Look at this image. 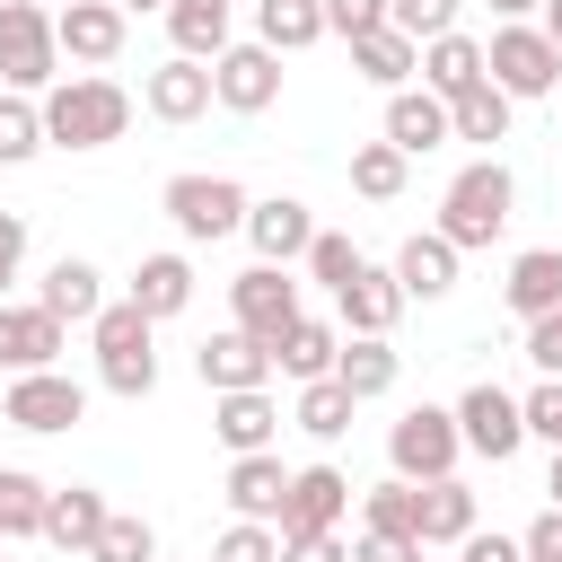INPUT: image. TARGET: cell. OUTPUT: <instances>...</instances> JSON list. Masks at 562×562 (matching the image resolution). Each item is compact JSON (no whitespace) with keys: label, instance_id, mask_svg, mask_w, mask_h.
<instances>
[{"label":"cell","instance_id":"obj_55","mask_svg":"<svg viewBox=\"0 0 562 562\" xmlns=\"http://www.w3.org/2000/svg\"><path fill=\"white\" fill-rule=\"evenodd\" d=\"M114 9H123V18H140V9H167V0H114Z\"/></svg>","mask_w":562,"mask_h":562},{"label":"cell","instance_id":"obj_14","mask_svg":"<svg viewBox=\"0 0 562 562\" xmlns=\"http://www.w3.org/2000/svg\"><path fill=\"white\" fill-rule=\"evenodd\" d=\"M237 237L255 246V263H299L307 237H316V220H307L299 193H263V202H246V228Z\"/></svg>","mask_w":562,"mask_h":562},{"label":"cell","instance_id":"obj_9","mask_svg":"<svg viewBox=\"0 0 562 562\" xmlns=\"http://www.w3.org/2000/svg\"><path fill=\"white\" fill-rule=\"evenodd\" d=\"M0 422H18V430H35V439H53V430L88 422V386H79L70 369H26V378H9Z\"/></svg>","mask_w":562,"mask_h":562},{"label":"cell","instance_id":"obj_4","mask_svg":"<svg viewBox=\"0 0 562 562\" xmlns=\"http://www.w3.org/2000/svg\"><path fill=\"white\" fill-rule=\"evenodd\" d=\"M483 79H492L509 105H536V97H553V88H562V53H553V35H544V26L501 18V26H492V44H483Z\"/></svg>","mask_w":562,"mask_h":562},{"label":"cell","instance_id":"obj_19","mask_svg":"<svg viewBox=\"0 0 562 562\" xmlns=\"http://www.w3.org/2000/svg\"><path fill=\"white\" fill-rule=\"evenodd\" d=\"M211 430H220V448H228V457H255V448H272V439H281V404H272V386L211 395Z\"/></svg>","mask_w":562,"mask_h":562},{"label":"cell","instance_id":"obj_40","mask_svg":"<svg viewBox=\"0 0 562 562\" xmlns=\"http://www.w3.org/2000/svg\"><path fill=\"white\" fill-rule=\"evenodd\" d=\"M413 501H422V483L386 474V483L360 492V527H378V536H413Z\"/></svg>","mask_w":562,"mask_h":562},{"label":"cell","instance_id":"obj_43","mask_svg":"<svg viewBox=\"0 0 562 562\" xmlns=\"http://www.w3.org/2000/svg\"><path fill=\"white\" fill-rule=\"evenodd\" d=\"M386 26H395V35H413V44H430V35H448V26H457V0H386Z\"/></svg>","mask_w":562,"mask_h":562},{"label":"cell","instance_id":"obj_45","mask_svg":"<svg viewBox=\"0 0 562 562\" xmlns=\"http://www.w3.org/2000/svg\"><path fill=\"white\" fill-rule=\"evenodd\" d=\"M527 360H536V378H562V307L527 316Z\"/></svg>","mask_w":562,"mask_h":562},{"label":"cell","instance_id":"obj_44","mask_svg":"<svg viewBox=\"0 0 562 562\" xmlns=\"http://www.w3.org/2000/svg\"><path fill=\"white\" fill-rule=\"evenodd\" d=\"M518 422H527V439L562 448V378H536V386L518 395Z\"/></svg>","mask_w":562,"mask_h":562},{"label":"cell","instance_id":"obj_2","mask_svg":"<svg viewBox=\"0 0 562 562\" xmlns=\"http://www.w3.org/2000/svg\"><path fill=\"white\" fill-rule=\"evenodd\" d=\"M509 211H518V176L483 149L474 167H457V176H448V193H439V220H430V228H439L457 255H474V246H492V237L509 228Z\"/></svg>","mask_w":562,"mask_h":562},{"label":"cell","instance_id":"obj_10","mask_svg":"<svg viewBox=\"0 0 562 562\" xmlns=\"http://www.w3.org/2000/svg\"><path fill=\"white\" fill-rule=\"evenodd\" d=\"M211 105H228V114L281 105V53L272 44H220L211 53Z\"/></svg>","mask_w":562,"mask_h":562},{"label":"cell","instance_id":"obj_36","mask_svg":"<svg viewBox=\"0 0 562 562\" xmlns=\"http://www.w3.org/2000/svg\"><path fill=\"white\" fill-rule=\"evenodd\" d=\"M351 413H360V404H351V395H342L334 378H307V386H299V404H290V422H299L307 439H325V448H334V439L351 430Z\"/></svg>","mask_w":562,"mask_h":562},{"label":"cell","instance_id":"obj_37","mask_svg":"<svg viewBox=\"0 0 562 562\" xmlns=\"http://www.w3.org/2000/svg\"><path fill=\"white\" fill-rule=\"evenodd\" d=\"M79 562H158V527L140 509H105V527H97V544Z\"/></svg>","mask_w":562,"mask_h":562},{"label":"cell","instance_id":"obj_52","mask_svg":"<svg viewBox=\"0 0 562 562\" xmlns=\"http://www.w3.org/2000/svg\"><path fill=\"white\" fill-rule=\"evenodd\" d=\"M544 0H492V18H536Z\"/></svg>","mask_w":562,"mask_h":562},{"label":"cell","instance_id":"obj_35","mask_svg":"<svg viewBox=\"0 0 562 562\" xmlns=\"http://www.w3.org/2000/svg\"><path fill=\"white\" fill-rule=\"evenodd\" d=\"M404 176H413V158H404L395 140H360V149H351V193H360V202H395Z\"/></svg>","mask_w":562,"mask_h":562},{"label":"cell","instance_id":"obj_23","mask_svg":"<svg viewBox=\"0 0 562 562\" xmlns=\"http://www.w3.org/2000/svg\"><path fill=\"white\" fill-rule=\"evenodd\" d=\"M334 351H342V325H325V316H290V325L272 334V369H281L290 386L334 378Z\"/></svg>","mask_w":562,"mask_h":562},{"label":"cell","instance_id":"obj_33","mask_svg":"<svg viewBox=\"0 0 562 562\" xmlns=\"http://www.w3.org/2000/svg\"><path fill=\"white\" fill-rule=\"evenodd\" d=\"M255 44H272V53L325 44V0H255Z\"/></svg>","mask_w":562,"mask_h":562},{"label":"cell","instance_id":"obj_16","mask_svg":"<svg viewBox=\"0 0 562 562\" xmlns=\"http://www.w3.org/2000/svg\"><path fill=\"white\" fill-rule=\"evenodd\" d=\"M193 378L211 386V395H237V386H272V342H255V334H211L202 351H193Z\"/></svg>","mask_w":562,"mask_h":562},{"label":"cell","instance_id":"obj_7","mask_svg":"<svg viewBox=\"0 0 562 562\" xmlns=\"http://www.w3.org/2000/svg\"><path fill=\"white\" fill-rule=\"evenodd\" d=\"M457 457H465V439H457V413L448 404H413V413L386 422V474L439 483V474H457Z\"/></svg>","mask_w":562,"mask_h":562},{"label":"cell","instance_id":"obj_46","mask_svg":"<svg viewBox=\"0 0 562 562\" xmlns=\"http://www.w3.org/2000/svg\"><path fill=\"white\" fill-rule=\"evenodd\" d=\"M369 26H386V0H325V35H369Z\"/></svg>","mask_w":562,"mask_h":562},{"label":"cell","instance_id":"obj_54","mask_svg":"<svg viewBox=\"0 0 562 562\" xmlns=\"http://www.w3.org/2000/svg\"><path fill=\"white\" fill-rule=\"evenodd\" d=\"M544 492H553V509H562V448H553V474H544Z\"/></svg>","mask_w":562,"mask_h":562},{"label":"cell","instance_id":"obj_18","mask_svg":"<svg viewBox=\"0 0 562 562\" xmlns=\"http://www.w3.org/2000/svg\"><path fill=\"white\" fill-rule=\"evenodd\" d=\"M140 105H149L158 123H193V114H211V61H193V53H167V61L140 79Z\"/></svg>","mask_w":562,"mask_h":562},{"label":"cell","instance_id":"obj_32","mask_svg":"<svg viewBox=\"0 0 562 562\" xmlns=\"http://www.w3.org/2000/svg\"><path fill=\"white\" fill-rule=\"evenodd\" d=\"M509 97L492 88V79H474L465 97H448V140H474V149H492V140H509Z\"/></svg>","mask_w":562,"mask_h":562},{"label":"cell","instance_id":"obj_13","mask_svg":"<svg viewBox=\"0 0 562 562\" xmlns=\"http://www.w3.org/2000/svg\"><path fill=\"white\" fill-rule=\"evenodd\" d=\"M123 35H132V18H123L114 0H70V9H53V44H61V61H79V70H105V61L123 53Z\"/></svg>","mask_w":562,"mask_h":562},{"label":"cell","instance_id":"obj_57","mask_svg":"<svg viewBox=\"0 0 562 562\" xmlns=\"http://www.w3.org/2000/svg\"><path fill=\"white\" fill-rule=\"evenodd\" d=\"M44 9H70V0H44Z\"/></svg>","mask_w":562,"mask_h":562},{"label":"cell","instance_id":"obj_29","mask_svg":"<svg viewBox=\"0 0 562 562\" xmlns=\"http://www.w3.org/2000/svg\"><path fill=\"white\" fill-rule=\"evenodd\" d=\"M465 527H483V518H474V492H465L457 474L422 483V501H413V536H422V553H430V544H457Z\"/></svg>","mask_w":562,"mask_h":562},{"label":"cell","instance_id":"obj_8","mask_svg":"<svg viewBox=\"0 0 562 562\" xmlns=\"http://www.w3.org/2000/svg\"><path fill=\"white\" fill-rule=\"evenodd\" d=\"M457 439H465V457H483V465H509L518 448H527V422H518V395L509 386H492V378H474L457 404Z\"/></svg>","mask_w":562,"mask_h":562},{"label":"cell","instance_id":"obj_21","mask_svg":"<svg viewBox=\"0 0 562 562\" xmlns=\"http://www.w3.org/2000/svg\"><path fill=\"white\" fill-rule=\"evenodd\" d=\"M386 272L404 281V299H422V307H430V299H448V290H457V246H448L439 228H413V237L395 246V263H386Z\"/></svg>","mask_w":562,"mask_h":562},{"label":"cell","instance_id":"obj_39","mask_svg":"<svg viewBox=\"0 0 562 562\" xmlns=\"http://www.w3.org/2000/svg\"><path fill=\"white\" fill-rule=\"evenodd\" d=\"M0 536H44V483L26 465H0Z\"/></svg>","mask_w":562,"mask_h":562},{"label":"cell","instance_id":"obj_49","mask_svg":"<svg viewBox=\"0 0 562 562\" xmlns=\"http://www.w3.org/2000/svg\"><path fill=\"white\" fill-rule=\"evenodd\" d=\"M457 562H518V536H501V527H492V536L465 527V536H457Z\"/></svg>","mask_w":562,"mask_h":562},{"label":"cell","instance_id":"obj_28","mask_svg":"<svg viewBox=\"0 0 562 562\" xmlns=\"http://www.w3.org/2000/svg\"><path fill=\"white\" fill-rule=\"evenodd\" d=\"M501 299H509V316H518V325H527V316H544V307H562V246H527V255H509Z\"/></svg>","mask_w":562,"mask_h":562},{"label":"cell","instance_id":"obj_51","mask_svg":"<svg viewBox=\"0 0 562 562\" xmlns=\"http://www.w3.org/2000/svg\"><path fill=\"white\" fill-rule=\"evenodd\" d=\"M18 263H26V220H18V211H0V299H9Z\"/></svg>","mask_w":562,"mask_h":562},{"label":"cell","instance_id":"obj_1","mask_svg":"<svg viewBox=\"0 0 562 562\" xmlns=\"http://www.w3.org/2000/svg\"><path fill=\"white\" fill-rule=\"evenodd\" d=\"M35 105H44V140H53V149H105V140H123V132H132V88H123V79H105V70L53 79Z\"/></svg>","mask_w":562,"mask_h":562},{"label":"cell","instance_id":"obj_15","mask_svg":"<svg viewBox=\"0 0 562 562\" xmlns=\"http://www.w3.org/2000/svg\"><path fill=\"white\" fill-rule=\"evenodd\" d=\"M413 299H404V281L386 272V263H369L360 255V272L334 290V316H342V334H395V316H404Z\"/></svg>","mask_w":562,"mask_h":562},{"label":"cell","instance_id":"obj_11","mask_svg":"<svg viewBox=\"0 0 562 562\" xmlns=\"http://www.w3.org/2000/svg\"><path fill=\"white\" fill-rule=\"evenodd\" d=\"M228 316H237V334H255V342H272L290 316H307L290 263H246V272L228 281Z\"/></svg>","mask_w":562,"mask_h":562},{"label":"cell","instance_id":"obj_50","mask_svg":"<svg viewBox=\"0 0 562 562\" xmlns=\"http://www.w3.org/2000/svg\"><path fill=\"white\" fill-rule=\"evenodd\" d=\"M281 562H351V544H342V527L334 536H281Z\"/></svg>","mask_w":562,"mask_h":562},{"label":"cell","instance_id":"obj_41","mask_svg":"<svg viewBox=\"0 0 562 562\" xmlns=\"http://www.w3.org/2000/svg\"><path fill=\"white\" fill-rule=\"evenodd\" d=\"M299 263H307V281H325V290H342V281H351V272H360V246H351V237H342V228H316V237H307V255H299Z\"/></svg>","mask_w":562,"mask_h":562},{"label":"cell","instance_id":"obj_47","mask_svg":"<svg viewBox=\"0 0 562 562\" xmlns=\"http://www.w3.org/2000/svg\"><path fill=\"white\" fill-rule=\"evenodd\" d=\"M351 562H422V536H378V527H360V536H351Z\"/></svg>","mask_w":562,"mask_h":562},{"label":"cell","instance_id":"obj_34","mask_svg":"<svg viewBox=\"0 0 562 562\" xmlns=\"http://www.w3.org/2000/svg\"><path fill=\"white\" fill-rule=\"evenodd\" d=\"M158 18H167V35H176V53H193V61H211V53L228 44V0H167Z\"/></svg>","mask_w":562,"mask_h":562},{"label":"cell","instance_id":"obj_58","mask_svg":"<svg viewBox=\"0 0 562 562\" xmlns=\"http://www.w3.org/2000/svg\"><path fill=\"white\" fill-rule=\"evenodd\" d=\"M158 562H167V553H158Z\"/></svg>","mask_w":562,"mask_h":562},{"label":"cell","instance_id":"obj_12","mask_svg":"<svg viewBox=\"0 0 562 562\" xmlns=\"http://www.w3.org/2000/svg\"><path fill=\"white\" fill-rule=\"evenodd\" d=\"M342 518H351V474H342V465H299L272 527H281V536H334Z\"/></svg>","mask_w":562,"mask_h":562},{"label":"cell","instance_id":"obj_30","mask_svg":"<svg viewBox=\"0 0 562 562\" xmlns=\"http://www.w3.org/2000/svg\"><path fill=\"white\" fill-rule=\"evenodd\" d=\"M351 70H360L369 88H413L422 44H413V35H395V26H369V35H351Z\"/></svg>","mask_w":562,"mask_h":562},{"label":"cell","instance_id":"obj_22","mask_svg":"<svg viewBox=\"0 0 562 562\" xmlns=\"http://www.w3.org/2000/svg\"><path fill=\"white\" fill-rule=\"evenodd\" d=\"M123 299H132L149 325H167V316L193 307V263H184V255H140L132 281H123Z\"/></svg>","mask_w":562,"mask_h":562},{"label":"cell","instance_id":"obj_3","mask_svg":"<svg viewBox=\"0 0 562 562\" xmlns=\"http://www.w3.org/2000/svg\"><path fill=\"white\" fill-rule=\"evenodd\" d=\"M149 316L132 307V299H105L97 316H88V342H97V386L105 395H123V404H140L149 386H158V351H149Z\"/></svg>","mask_w":562,"mask_h":562},{"label":"cell","instance_id":"obj_38","mask_svg":"<svg viewBox=\"0 0 562 562\" xmlns=\"http://www.w3.org/2000/svg\"><path fill=\"white\" fill-rule=\"evenodd\" d=\"M35 149H44V105L18 97V88H0V167H26Z\"/></svg>","mask_w":562,"mask_h":562},{"label":"cell","instance_id":"obj_48","mask_svg":"<svg viewBox=\"0 0 562 562\" xmlns=\"http://www.w3.org/2000/svg\"><path fill=\"white\" fill-rule=\"evenodd\" d=\"M518 562H562V509L527 518V536H518Z\"/></svg>","mask_w":562,"mask_h":562},{"label":"cell","instance_id":"obj_24","mask_svg":"<svg viewBox=\"0 0 562 562\" xmlns=\"http://www.w3.org/2000/svg\"><path fill=\"white\" fill-rule=\"evenodd\" d=\"M395 378H404V351H395L386 334H351V342L334 351V386H342L351 404H378Z\"/></svg>","mask_w":562,"mask_h":562},{"label":"cell","instance_id":"obj_27","mask_svg":"<svg viewBox=\"0 0 562 562\" xmlns=\"http://www.w3.org/2000/svg\"><path fill=\"white\" fill-rule=\"evenodd\" d=\"M281 492H290V465L272 457V448H255V457H228V509L237 518H281Z\"/></svg>","mask_w":562,"mask_h":562},{"label":"cell","instance_id":"obj_31","mask_svg":"<svg viewBox=\"0 0 562 562\" xmlns=\"http://www.w3.org/2000/svg\"><path fill=\"white\" fill-rule=\"evenodd\" d=\"M474 79H483V44H474L465 26H448V35L422 44V88H430V97H465Z\"/></svg>","mask_w":562,"mask_h":562},{"label":"cell","instance_id":"obj_56","mask_svg":"<svg viewBox=\"0 0 562 562\" xmlns=\"http://www.w3.org/2000/svg\"><path fill=\"white\" fill-rule=\"evenodd\" d=\"M0 562H9V536H0Z\"/></svg>","mask_w":562,"mask_h":562},{"label":"cell","instance_id":"obj_53","mask_svg":"<svg viewBox=\"0 0 562 562\" xmlns=\"http://www.w3.org/2000/svg\"><path fill=\"white\" fill-rule=\"evenodd\" d=\"M544 35H553V53H562V0H544Z\"/></svg>","mask_w":562,"mask_h":562},{"label":"cell","instance_id":"obj_6","mask_svg":"<svg viewBox=\"0 0 562 562\" xmlns=\"http://www.w3.org/2000/svg\"><path fill=\"white\" fill-rule=\"evenodd\" d=\"M61 79V44H53V9L44 0H0V88L44 97Z\"/></svg>","mask_w":562,"mask_h":562},{"label":"cell","instance_id":"obj_5","mask_svg":"<svg viewBox=\"0 0 562 562\" xmlns=\"http://www.w3.org/2000/svg\"><path fill=\"white\" fill-rule=\"evenodd\" d=\"M246 184L237 176H202V167H184V176H167L158 184V211L176 220V237H193V246H220V237H237L246 228Z\"/></svg>","mask_w":562,"mask_h":562},{"label":"cell","instance_id":"obj_26","mask_svg":"<svg viewBox=\"0 0 562 562\" xmlns=\"http://www.w3.org/2000/svg\"><path fill=\"white\" fill-rule=\"evenodd\" d=\"M35 307H44V316H61V325H88V316L105 307V272H97L88 255H61V263L35 281Z\"/></svg>","mask_w":562,"mask_h":562},{"label":"cell","instance_id":"obj_20","mask_svg":"<svg viewBox=\"0 0 562 562\" xmlns=\"http://www.w3.org/2000/svg\"><path fill=\"white\" fill-rule=\"evenodd\" d=\"M378 140H395L404 158H430L439 140H448V97H430V88H386V132Z\"/></svg>","mask_w":562,"mask_h":562},{"label":"cell","instance_id":"obj_17","mask_svg":"<svg viewBox=\"0 0 562 562\" xmlns=\"http://www.w3.org/2000/svg\"><path fill=\"white\" fill-rule=\"evenodd\" d=\"M0 369L26 378V369H61V316H44L35 299H0Z\"/></svg>","mask_w":562,"mask_h":562},{"label":"cell","instance_id":"obj_42","mask_svg":"<svg viewBox=\"0 0 562 562\" xmlns=\"http://www.w3.org/2000/svg\"><path fill=\"white\" fill-rule=\"evenodd\" d=\"M211 562H281V527H263V518H228L220 544H211Z\"/></svg>","mask_w":562,"mask_h":562},{"label":"cell","instance_id":"obj_25","mask_svg":"<svg viewBox=\"0 0 562 562\" xmlns=\"http://www.w3.org/2000/svg\"><path fill=\"white\" fill-rule=\"evenodd\" d=\"M97 527H105V492H97V483H44V544L88 553Z\"/></svg>","mask_w":562,"mask_h":562}]
</instances>
